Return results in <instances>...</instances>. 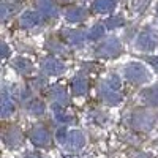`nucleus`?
<instances>
[{
    "label": "nucleus",
    "mask_w": 158,
    "mask_h": 158,
    "mask_svg": "<svg viewBox=\"0 0 158 158\" xmlns=\"http://www.w3.org/2000/svg\"><path fill=\"white\" fill-rule=\"evenodd\" d=\"M156 120V115L152 111H136L133 114V127L136 130H150Z\"/></svg>",
    "instance_id": "f257e3e1"
},
{
    "label": "nucleus",
    "mask_w": 158,
    "mask_h": 158,
    "mask_svg": "<svg viewBox=\"0 0 158 158\" xmlns=\"http://www.w3.org/2000/svg\"><path fill=\"white\" fill-rule=\"evenodd\" d=\"M125 76L128 81L135 82V84H142L147 81V71L141 63H128L125 67Z\"/></svg>",
    "instance_id": "f03ea898"
},
{
    "label": "nucleus",
    "mask_w": 158,
    "mask_h": 158,
    "mask_svg": "<svg viewBox=\"0 0 158 158\" xmlns=\"http://www.w3.org/2000/svg\"><path fill=\"white\" fill-rule=\"evenodd\" d=\"M118 54H120V43H118L115 38L106 40V41H104L103 44H100V48L97 49V56L106 57V59L115 57V56H118Z\"/></svg>",
    "instance_id": "7ed1b4c3"
},
{
    "label": "nucleus",
    "mask_w": 158,
    "mask_h": 158,
    "mask_svg": "<svg viewBox=\"0 0 158 158\" xmlns=\"http://www.w3.org/2000/svg\"><path fill=\"white\" fill-rule=\"evenodd\" d=\"M30 139H32V142L35 144V146L43 147V146H48V144H49L51 135H49V131L46 128L38 127V128H33L30 131Z\"/></svg>",
    "instance_id": "20e7f679"
},
{
    "label": "nucleus",
    "mask_w": 158,
    "mask_h": 158,
    "mask_svg": "<svg viewBox=\"0 0 158 158\" xmlns=\"http://www.w3.org/2000/svg\"><path fill=\"white\" fill-rule=\"evenodd\" d=\"M84 144H85V138L84 135L81 133V131H77V130H73L68 133V138H67V146L68 149H73V150H77V149H81L84 147Z\"/></svg>",
    "instance_id": "39448f33"
},
{
    "label": "nucleus",
    "mask_w": 158,
    "mask_h": 158,
    "mask_svg": "<svg viewBox=\"0 0 158 158\" xmlns=\"http://www.w3.org/2000/svg\"><path fill=\"white\" fill-rule=\"evenodd\" d=\"M41 68H43V71H44L46 74H52V76L60 74V73L65 70L63 63H62L60 60H57V59H52V57H51V59H46V60L43 62Z\"/></svg>",
    "instance_id": "423d86ee"
},
{
    "label": "nucleus",
    "mask_w": 158,
    "mask_h": 158,
    "mask_svg": "<svg viewBox=\"0 0 158 158\" xmlns=\"http://www.w3.org/2000/svg\"><path fill=\"white\" fill-rule=\"evenodd\" d=\"M100 95H101V98L104 101H108L111 104H115V103L120 101V95H118L115 90H112L111 87H108L106 84H101L100 85Z\"/></svg>",
    "instance_id": "0eeeda50"
},
{
    "label": "nucleus",
    "mask_w": 158,
    "mask_h": 158,
    "mask_svg": "<svg viewBox=\"0 0 158 158\" xmlns=\"http://www.w3.org/2000/svg\"><path fill=\"white\" fill-rule=\"evenodd\" d=\"M40 21H41V18H40V15L35 13V11H25L21 16V25L25 27V29L35 27L36 24H40Z\"/></svg>",
    "instance_id": "6e6552de"
},
{
    "label": "nucleus",
    "mask_w": 158,
    "mask_h": 158,
    "mask_svg": "<svg viewBox=\"0 0 158 158\" xmlns=\"http://www.w3.org/2000/svg\"><path fill=\"white\" fill-rule=\"evenodd\" d=\"M40 11L43 13L46 18H56L57 16V8L52 0H36Z\"/></svg>",
    "instance_id": "1a4fd4ad"
},
{
    "label": "nucleus",
    "mask_w": 158,
    "mask_h": 158,
    "mask_svg": "<svg viewBox=\"0 0 158 158\" xmlns=\"http://www.w3.org/2000/svg\"><path fill=\"white\" fill-rule=\"evenodd\" d=\"M136 46H138V49L147 52V51H152L155 48V41L149 33H141L136 40Z\"/></svg>",
    "instance_id": "9d476101"
},
{
    "label": "nucleus",
    "mask_w": 158,
    "mask_h": 158,
    "mask_svg": "<svg viewBox=\"0 0 158 158\" xmlns=\"http://www.w3.org/2000/svg\"><path fill=\"white\" fill-rule=\"evenodd\" d=\"M49 95L54 98L56 101H59L60 104H68V95H67V90H65L62 85H54L51 89V92H49Z\"/></svg>",
    "instance_id": "9b49d317"
},
{
    "label": "nucleus",
    "mask_w": 158,
    "mask_h": 158,
    "mask_svg": "<svg viewBox=\"0 0 158 158\" xmlns=\"http://www.w3.org/2000/svg\"><path fill=\"white\" fill-rule=\"evenodd\" d=\"M85 10L84 8H79V6H74V8H70L68 11H67V19L70 21V22H81V21H84L85 19Z\"/></svg>",
    "instance_id": "f8f14e48"
},
{
    "label": "nucleus",
    "mask_w": 158,
    "mask_h": 158,
    "mask_svg": "<svg viewBox=\"0 0 158 158\" xmlns=\"http://www.w3.org/2000/svg\"><path fill=\"white\" fill-rule=\"evenodd\" d=\"M115 3H117V0H95L94 10L97 13H108L115 6Z\"/></svg>",
    "instance_id": "ddd939ff"
},
{
    "label": "nucleus",
    "mask_w": 158,
    "mask_h": 158,
    "mask_svg": "<svg viewBox=\"0 0 158 158\" xmlns=\"http://www.w3.org/2000/svg\"><path fill=\"white\" fill-rule=\"evenodd\" d=\"M13 111H15V103H13V100L6 94H3L2 104H0V114H2V117H8Z\"/></svg>",
    "instance_id": "4468645a"
},
{
    "label": "nucleus",
    "mask_w": 158,
    "mask_h": 158,
    "mask_svg": "<svg viewBox=\"0 0 158 158\" xmlns=\"http://www.w3.org/2000/svg\"><path fill=\"white\" fill-rule=\"evenodd\" d=\"M73 92L77 95V97H82L85 95V92H87V81L84 77H74L73 79Z\"/></svg>",
    "instance_id": "2eb2a0df"
},
{
    "label": "nucleus",
    "mask_w": 158,
    "mask_h": 158,
    "mask_svg": "<svg viewBox=\"0 0 158 158\" xmlns=\"http://www.w3.org/2000/svg\"><path fill=\"white\" fill-rule=\"evenodd\" d=\"M142 97H144V100H146L147 103L153 104V106H158V85L146 89L142 92Z\"/></svg>",
    "instance_id": "dca6fc26"
},
{
    "label": "nucleus",
    "mask_w": 158,
    "mask_h": 158,
    "mask_svg": "<svg viewBox=\"0 0 158 158\" xmlns=\"http://www.w3.org/2000/svg\"><path fill=\"white\" fill-rule=\"evenodd\" d=\"M67 41L70 44H74V46H81L84 43V33L79 32V30H70L67 32Z\"/></svg>",
    "instance_id": "f3484780"
},
{
    "label": "nucleus",
    "mask_w": 158,
    "mask_h": 158,
    "mask_svg": "<svg viewBox=\"0 0 158 158\" xmlns=\"http://www.w3.org/2000/svg\"><path fill=\"white\" fill-rule=\"evenodd\" d=\"M13 67H15L16 70H19L21 73H30V70H32V63H30L27 59L18 57L15 62H13Z\"/></svg>",
    "instance_id": "a211bd4d"
},
{
    "label": "nucleus",
    "mask_w": 158,
    "mask_h": 158,
    "mask_svg": "<svg viewBox=\"0 0 158 158\" xmlns=\"http://www.w3.org/2000/svg\"><path fill=\"white\" fill-rule=\"evenodd\" d=\"M103 33H104V27L101 24H95L94 27L89 30V40H98V38L103 36Z\"/></svg>",
    "instance_id": "6ab92c4d"
},
{
    "label": "nucleus",
    "mask_w": 158,
    "mask_h": 158,
    "mask_svg": "<svg viewBox=\"0 0 158 158\" xmlns=\"http://www.w3.org/2000/svg\"><path fill=\"white\" fill-rule=\"evenodd\" d=\"M29 109H30V112L35 114V115H41V114L44 112V104H43L41 101L35 100V101H32V103L29 104Z\"/></svg>",
    "instance_id": "aec40b11"
},
{
    "label": "nucleus",
    "mask_w": 158,
    "mask_h": 158,
    "mask_svg": "<svg viewBox=\"0 0 158 158\" xmlns=\"http://www.w3.org/2000/svg\"><path fill=\"white\" fill-rule=\"evenodd\" d=\"M104 84H106L108 87H111L112 90H117L118 87H120V77H118L117 74H111L106 81H104Z\"/></svg>",
    "instance_id": "412c9836"
},
{
    "label": "nucleus",
    "mask_w": 158,
    "mask_h": 158,
    "mask_svg": "<svg viewBox=\"0 0 158 158\" xmlns=\"http://www.w3.org/2000/svg\"><path fill=\"white\" fill-rule=\"evenodd\" d=\"M122 24H123V19L120 16H114V18H109L106 21V27L108 29H115V27H118V25H122Z\"/></svg>",
    "instance_id": "4be33fe9"
},
{
    "label": "nucleus",
    "mask_w": 158,
    "mask_h": 158,
    "mask_svg": "<svg viewBox=\"0 0 158 158\" xmlns=\"http://www.w3.org/2000/svg\"><path fill=\"white\" fill-rule=\"evenodd\" d=\"M56 115H57V118H59V120H63V122H71V117L70 115H67V114H65V112H62V109L60 108H57L56 106Z\"/></svg>",
    "instance_id": "5701e85b"
},
{
    "label": "nucleus",
    "mask_w": 158,
    "mask_h": 158,
    "mask_svg": "<svg viewBox=\"0 0 158 158\" xmlns=\"http://www.w3.org/2000/svg\"><path fill=\"white\" fill-rule=\"evenodd\" d=\"M67 138H68V135H67L65 130H59L57 131V139H59L60 144H67Z\"/></svg>",
    "instance_id": "b1692460"
},
{
    "label": "nucleus",
    "mask_w": 158,
    "mask_h": 158,
    "mask_svg": "<svg viewBox=\"0 0 158 158\" xmlns=\"http://www.w3.org/2000/svg\"><path fill=\"white\" fill-rule=\"evenodd\" d=\"M147 62L152 65V67H153L156 71H158V57H149V59H147Z\"/></svg>",
    "instance_id": "393cba45"
},
{
    "label": "nucleus",
    "mask_w": 158,
    "mask_h": 158,
    "mask_svg": "<svg viewBox=\"0 0 158 158\" xmlns=\"http://www.w3.org/2000/svg\"><path fill=\"white\" fill-rule=\"evenodd\" d=\"M135 158H152L150 155H147V153H139V155H136Z\"/></svg>",
    "instance_id": "a878e982"
},
{
    "label": "nucleus",
    "mask_w": 158,
    "mask_h": 158,
    "mask_svg": "<svg viewBox=\"0 0 158 158\" xmlns=\"http://www.w3.org/2000/svg\"><path fill=\"white\" fill-rule=\"evenodd\" d=\"M25 158H43L41 155H36V153H30V155H27Z\"/></svg>",
    "instance_id": "bb28decb"
},
{
    "label": "nucleus",
    "mask_w": 158,
    "mask_h": 158,
    "mask_svg": "<svg viewBox=\"0 0 158 158\" xmlns=\"http://www.w3.org/2000/svg\"><path fill=\"white\" fill-rule=\"evenodd\" d=\"M2 49H3V59L6 57V54H8V49H6V44H2Z\"/></svg>",
    "instance_id": "cd10ccee"
}]
</instances>
